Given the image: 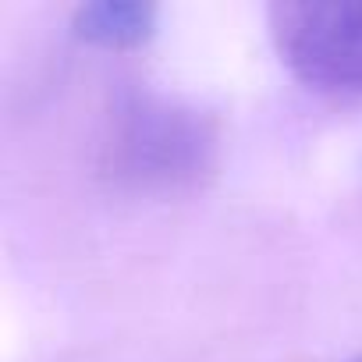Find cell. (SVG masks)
<instances>
[{
    "mask_svg": "<svg viewBox=\"0 0 362 362\" xmlns=\"http://www.w3.org/2000/svg\"><path fill=\"white\" fill-rule=\"evenodd\" d=\"M107 153L117 177L177 189L199 181L214 167L217 135L203 114L153 93H135L114 114Z\"/></svg>",
    "mask_w": 362,
    "mask_h": 362,
    "instance_id": "obj_1",
    "label": "cell"
},
{
    "mask_svg": "<svg viewBox=\"0 0 362 362\" xmlns=\"http://www.w3.org/2000/svg\"><path fill=\"white\" fill-rule=\"evenodd\" d=\"M75 33L86 43H96L103 50H132V47H142L156 33V8L135 4V0L82 4L75 11Z\"/></svg>",
    "mask_w": 362,
    "mask_h": 362,
    "instance_id": "obj_3",
    "label": "cell"
},
{
    "mask_svg": "<svg viewBox=\"0 0 362 362\" xmlns=\"http://www.w3.org/2000/svg\"><path fill=\"white\" fill-rule=\"evenodd\" d=\"M281 61L305 86L362 96V0L316 4L288 0L267 11Z\"/></svg>",
    "mask_w": 362,
    "mask_h": 362,
    "instance_id": "obj_2",
    "label": "cell"
},
{
    "mask_svg": "<svg viewBox=\"0 0 362 362\" xmlns=\"http://www.w3.org/2000/svg\"><path fill=\"white\" fill-rule=\"evenodd\" d=\"M355 362H362V358H355Z\"/></svg>",
    "mask_w": 362,
    "mask_h": 362,
    "instance_id": "obj_4",
    "label": "cell"
}]
</instances>
